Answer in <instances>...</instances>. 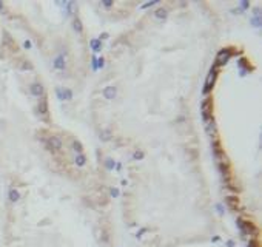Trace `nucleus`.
I'll use <instances>...</instances> for the list:
<instances>
[]
</instances>
